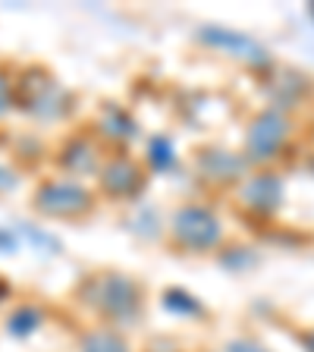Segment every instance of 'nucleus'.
Instances as JSON below:
<instances>
[{
  "label": "nucleus",
  "instance_id": "1",
  "mask_svg": "<svg viewBox=\"0 0 314 352\" xmlns=\"http://www.w3.org/2000/svg\"><path fill=\"white\" fill-rule=\"evenodd\" d=\"M85 296L101 315L113 318V321H132L142 308L139 286L123 274H104V277L88 280Z\"/></svg>",
  "mask_w": 314,
  "mask_h": 352
},
{
  "label": "nucleus",
  "instance_id": "2",
  "mask_svg": "<svg viewBox=\"0 0 314 352\" xmlns=\"http://www.w3.org/2000/svg\"><path fill=\"white\" fill-rule=\"evenodd\" d=\"M173 236L186 249H214L220 242V220L205 208H183L173 217Z\"/></svg>",
  "mask_w": 314,
  "mask_h": 352
},
{
  "label": "nucleus",
  "instance_id": "3",
  "mask_svg": "<svg viewBox=\"0 0 314 352\" xmlns=\"http://www.w3.org/2000/svg\"><path fill=\"white\" fill-rule=\"evenodd\" d=\"M35 205L51 217H76V214H85L91 208V192L79 183L57 179V183H47L38 189Z\"/></svg>",
  "mask_w": 314,
  "mask_h": 352
},
{
  "label": "nucleus",
  "instance_id": "4",
  "mask_svg": "<svg viewBox=\"0 0 314 352\" xmlns=\"http://www.w3.org/2000/svg\"><path fill=\"white\" fill-rule=\"evenodd\" d=\"M198 38L211 47H220V51H227L229 57H239L251 66H271V54L264 47L261 41H255L251 35L245 32H236V29H223V25H205V29L198 32Z\"/></svg>",
  "mask_w": 314,
  "mask_h": 352
},
{
  "label": "nucleus",
  "instance_id": "5",
  "mask_svg": "<svg viewBox=\"0 0 314 352\" xmlns=\"http://www.w3.org/2000/svg\"><path fill=\"white\" fill-rule=\"evenodd\" d=\"M19 101L25 110L38 113V117H60L66 110V91L44 73H29L22 79L19 88Z\"/></svg>",
  "mask_w": 314,
  "mask_h": 352
},
{
  "label": "nucleus",
  "instance_id": "6",
  "mask_svg": "<svg viewBox=\"0 0 314 352\" xmlns=\"http://www.w3.org/2000/svg\"><path fill=\"white\" fill-rule=\"evenodd\" d=\"M286 132H289V126H286V120L280 117L277 110L261 113V117L251 123V129H249V157H251V161L273 157V154H277V148L283 145Z\"/></svg>",
  "mask_w": 314,
  "mask_h": 352
},
{
  "label": "nucleus",
  "instance_id": "7",
  "mask_svg": "<svg viewBox=\"0 0 314 352\" xmlns=\"http://www.w3.org/2000/svg\"><path fill=\"white\" fill-rule=\"evenodd\" d=\"M242 198H245V205L258 214H273L280 205H283V183H280L277 176H255L245 183L242 189Z\"/></svg>",
  "mask_w": 314,
  "mask_h": 352
},
{
  "label": "nucleus",
  "instance_id": "8",
  "mask_svg": "<svg viewBox=\"0 0 314 352\" xmlns=\"http://www.w3.org/2000/svg\"><path fill=\"white\" fill-rule=\"evenodd\" d=\"M101 183H104V189H107L110 195L126 198V195H135V192L142 189V173H139V167H135L132 161L117 157V161H110L107 167H104Z\"/></svg>",
  "mask_w": 314,
  "mask_h": 352
},
{
  "label": "nucleus",
  "instance_id": "9",
  "mask_svg": "<svg viewBox=\"0 0 314 352\" xmlns=\"http://www.w3.org/2000/svg\"><path fill=\"white\" fill-rule=\"evenodd\" d=\"M198 167H201L205 176H211V179L227 183V179H236L245 170V161L227 151H205V154H198Z\"/></svg>",
  "mask_w": 314,
  "mask_h": 352
},
{
  "label": "nucleus",
  "instance_id": "10",
  "mask_svg": "<svg viewBox=\"0 0 314 352\" xmlns=\"http://www.w3.org/2000/svg\"><path fill=\"white\" fill-rule=\"evenodd\" d=\"M164 308L173 311V315H186V318H201L205 315V308L195 296H189L186 289H167L164 293Z\"/></svg>",
  "mask_w": 314,
  "mask_h": 352
},
{
  "label": "nucleus",
  "instance_id": "11",
  "mask_svg": "<svg viewBox=\"0 0 314 352\" xmlns=\"http://www.w3.org/2000/svg\"><path fill=\"white\" fill-rule=\"evenodd\" d=\"M101 126H104L107 135H117V139H132V135H135V123H132V117L126 113V110L113 107V104L104 110Z\"/></svg>",
  "mask_w": 314,
  "mask_h": 352
},
{
  "label": "nucleus",
  "instance_id": "12",
  "mask_svg": "<svg viewBox=\"0 0 314 352\" xmlns=\"http://www.w3.org/2000/svg\"><path fill=\"white\" fill-rule=\"evenodd\" d=\"M82 352H129V346L113 330H98V333H88L85 337Z\"/></svg>",
  "mask_w": 314,
  "mask_h": 352
},
{
  "label": "nucleus",
  "instance_id": "13",
  "mask_svg": "<svg viewBox=\"0 0 314 352\" xmlns=\"http://www.w3.org/2000/svg\"><path fill=\"white\" fill-rule=\"evenodd\" d=\"M63 164L69 170H76V173H91L95 170V148L88 142H73L63 154Z\"/></svg>",
  "mask_w": 314,
  "mask_h": 352
},
{
  "label": "nucleus",
  "instance_id": "14",
  "mask_svg": "<svg viewBox=\"0 0 314 352\" xmlns=\"http://www.w3.org/2000/svg\"><path fill=\"white\" fill-rule=\"evenodd\" d=\"M148 161H151V167L157 170V173H164V170H173V164H176L173 142L164 139V135L151 139V148H148Z\"/></svg>",
  "mask_w": 314,
  "mask_h": 352
},
{
  "label": "nucleus",
  "instance_id": "15",
  "mask_svg": "<svg viewBox=\"0 0 314 352\" xmlns=\"http://www.w3.org/2000/svg\"><path fill=\"white\" fill-rule=\"evenodd\" d=\"M38 324H41V311L38 308H19L13 318H10V333H16V337H29L32 330H38Z\"/></svg>",
  "mask_w": 314,
  "mask_h": 352
},
{
  "label": "nucleus",
  "instance_id": "16",
  "mask_svg": "<svg viewBox=\"0 0 314 352\" xmlns=\"http://www.w3.org/2000/svg\"><path fill=\"white\" fill-rule=\"evenodd\" d=\"M25 230V236L32 239V245L35 249H41V252H47V255H54V252H60V242L54 239V236H47V233H35L32 227H22Z\"/></svg>",
  "mask_w": 314,
  "mask_h": 352
},
{
  "label": "nucleus",
  "instance_id": "17",
  "mask_svg": "<svg viewBox=\"0 0 314 352\" xmlns=\"http://www.w3.org/2000/svg\"><path fill=\"white\" fill-rule=\"evenodd\" d=\"M227 352H271V349H264L258 340H233L227 346Z\"/></svg>",
  "mask_w": 314,
  "mask_h": 352
},
{
  "label": "nucleus",
  "instance_id": "18",
  "mask_svg": "<svg viewBox=\"0 0 314 352\" xmlns=\"http://www.w3.org/2000/svg\"><path fill=\"white\" fill-rule=\"evenodd\" d=\"M0 252H16V236L10 230H0Z\"/></svg>",
  "mask_w": 314,
  "mask_h": 352
},
{
  "label": "nucleus",
  "instance_id": "19",
  "mask_svg": "<svg viewBox=\"0 0 314 352\" xmlns=\"http://www.w3.org/2000/svg\"><path fill=\"white\" fill-rule=\"evenodd\" d=\"M10 107V91H7V82L0 79V113Z\"/></svg>",
  "mask_w": 314,
  "mask_h": 352
},
{
  "label": "nucleus",
  "instance_id": "20",
  "mask_svg": "<svg viewBox=\"0 0 314 352\" xmlns=\"http://www.w3.org/2000/svg\"><path fill=\"white\" fill-rule=\"evenodd\" d=\"M13 186H16L13 176H10L7 170H0V189H13Z\"/></svg>",
  "mask_w": 314,
  "mask_h": 352
},
{
  "label": "nucleus",
  "instance_id": "21",
  "mask_svg": "<svg viewBox=\"0 0 314 352\" xmlns=\"http://www.w3.org/2000/svg\"><path fill=\"white\" fill-rule=\"evenodd\" d=\"M305 349L314 352V330H311V333H305Z\"/></svg>",
  "mask_w": 314,
  "mask_h": 352
},
{
  "label": "nucleus",
  "instance_id": "22",
  "mask_svg": "<svg viewBox=\"0 0 314 352\" xmlns=\"http://www.w3.org/2000/svg\"><path fill=\"white\" fill-rule=\"evenodd\" d=\"M3 293H7V286H3V280H0V296H3Z\"/></svg>",
  "mask_w": 314,
  "mask_h": 352
},
{
  "label": "nucleus",
  "instance_id": "23",
  "mask_svg": "<svg viewBox=\"0 0 314 352\" xmlns=\"http://www.w3.org/2000/svg\"><path fill=\"white\" fill-rule=\"evenodd\" d=\"M308 13H311V19H314V3H311V7H308Z\"/></svg>",
  "mask_w": 314,
  "mask_h": 352
},
{
  "label": "nucleus",
  "instance_id": "24",
  "mask_svg": "<svg viewBox=\"0 0 314 352\" xmlns=\"http://www.w3.org/2000/svg\"><path fill=\"white\" fill-rule=\"evenodd\" d=\"M311 170H314V164H311Z\"/></svg>",
  "mask_w": 314,
  "mask_h": 352
}]
</instances>
